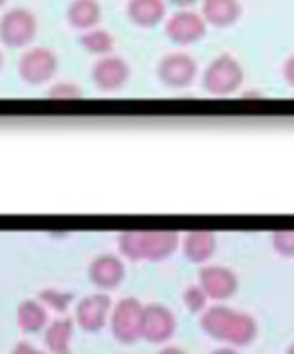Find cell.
<instances>
[{
	"mask_svg": "<svg viewBox=\"0 0 294 354\" xmlns=\"http://www.w3.org/2000/svg\"><path fill=\"white\" fill-rule=\"evenodd\" d=\"M201 328L212 337L228 341L230 346H246L257 337L259 323L250 312L217 303L201 312Z\"/></svg>",
	"mask_w": 294,
	"mask_h": 354,
	"instance_id": "1",
	"label": "cell"
},
{
	"mask_svg": "<svg viewBox=\"0 0 294 354\" xmlns=\"http://www.w3.org/2000/svg\"><path fill=\"white\" fill-rule=\"evenodd\" d=\"M174 230H125L118 234V248L127 259H165L176 250Z\"/></svg>",
	"mask_w": 294,
	"mask_h": 354,
	"instance_id": "2",
	"label": "cell"
},
{
	"mask_svg": "<svg viewBox=\"0 0 294 354\" xmlns=\"http://www.w3.org/2000/svg\"><path fill=\"white\" fill-rule=\"evenodd\" d=\"M243 78L246 72L239 60L230 54H221L203 72V89L212 96H228L243 85Z\"/></svg>",
	"mask_w": 294,
	"mask_h": 354,
	"instance_id": "3",
	"label": "cell"
},
{
	"mask_svg": "<svg viewBox=\"0 0 294 354\" xmlns=\"http://www.w3.org/2000/svg\"><path fill=\"white\" fill-rule=\"evenodd\" d=\"M36 32L38 20L27 7H12L0 18V40L12 49L27 47L36 38Z\"/></svg>",
	"mask_w": 294,
	"mask_h": 354,
	"instance_id": "4",
	"label": "cell"
},
{
	"mask_svg": "<svg viewBox=\"0 0 294 354\" xmlns=\"http://www.w3.org/2000/svg\"><path fill=\"white\" fill-rule=\"evenodd\" d=\"M58 72V58L49 47H32L20 56L18 74L27 85H45Z\"/></svg>",
	"mask_w": 294,
	"mask_h": 354,
	"instance_id": "5",
	"label": "cell"
},
{
	"mask_svg": "<svg viewBox=\"0 0 294 354\" xmlns=\"http://www.w3.org/2000/svg\"><path fill=\"white\" fill-rule=\"evenodd\" d=\"M143 308L145 306L136 297H123L111 306L109 326L118 341H134L140 337Z\"/></svg>",
	"mask_w": 294,
	"mask_h": 354,
	"instance_id": "6",
	"label": "cell"
},
{
	"mask_svg": "<svg viewBox=\"0 0 294 354\" xmlns=\"http://www.w3.org/2000/svg\"><path fill=\"white\" fill-rule=\"evenodd\" d=\"M208 34V23L199 12L178 9L165 23V36L176 45H194Z\"/></svg>",
	"mask_w": 294,
	"mask_h": 354,
	"instance_id": "7",
	"label": "cell"
},
{
	"mask_svg": "<svg viewBox=\"0 0 294 354\" xmlns=\"http://www.w3.org/2000/svg\"><path fill=\"white\" fill-rule=\"evenodd\" d=\"M160 83L169 89H185L194 83L199 74L196 60L190 54H167L156 67Z\"/></svg>",
	"mask_w": 294,
	"mask_h": 354,
	"instance_id": "8",
	"label": "cell"
},
{
	"mask_svg": "<svg viewBox=\"0 0 294 354\" xmlns=\"http://www.w3.org/2000/svg\"><path fill=\"white\" fill-rule=\"evenodd\" d=\"M92 80L98 92H118L129 80V65L120 56H103L92 67Z\"/></svg>",
	"mask_w": 294,
	"mask_h": 354,
	"instance_id": "9",
	"label": "cell"
},
{
	"mask_svg": "<svg viewBox=\"0 0 294 354\" xmlns=\"http://www.w3.org/2000/svg\"><path fill=\"white\" fill-rule=\"evenodd\" d=\"M199 283L205 288L208 297L228 299L237 292L239 277L235 270L223 266V263H205V266H201L199 270Z\"/></svg>",
	"mask_w": 294,
	"mask_h": 354,
	"instance_id": "10",
	"label": "cell"
},
{
	"mask_svg": "<svg viewBox=\"0 0 294 354\" xmlns=\"http://www.w3.org/2000/svg\"><path fill=\"white\" fill-rule=\"evenodd\" d=\"M176 330V317L165 303H145L143 308V326H140V335L147 341H165L174 335Z\"/></svg>",
	"mask_w": 294,
	"mask_h": 354,
	"instance_id": "11",
	"label": "cell"
},
{
	"mask_svg": "<svg viewBox=\"0 0 294 354\" xmlns=\"http://www.w3.org/2000/svg\"><path fill=\"white\" fill-rule=\"evenodd\" d=\"M111 310V299L105 292H92V295L83 297L76 303V323L80 328L94 332L105 326V319Z\"/></svg>",
	"mask_w": 294,
	"mask_h": 354,
	"instance_id": "12",
	"label": "cell"
},
{
	"mask_svg": "<svg viewBox=\"0 0 294 354\" xmlns=\"http://www.w3.org/2000/svg\"><path fill=\"white\" fill-rule=\"evenodd\" d=\"M89 279H92L98 288H114L118 286V281L125 277V263L118 254H111V252H103V254H96L89 263Z\"/></svg>",
	"mask_w": 294,
	"mask_h": 354,
	"instance_id": "13",
	"label": "cell"
},
{
	"mask_svg": "<svg viewBox=\"0 0 294 354\" xmlns=\"http://www.w3.org/2000/svg\"><path fill=\"white\" fill-rule=\"evenodd\" d=\"M243 14V7L239 0H203L201 3V16L212 27H232L239 23Z\"/></svg>",
	"mask_w": 294,
	"mask_h": 354,
	"instance_id": "14",
	"label": "cell"
},
{
	"mask_svg": "<svg viewBox=\"0 0 294 354\" xmlns=\"http://www.w3.org/2000/svg\"><path fill=\"white\" fill-rule=\"evenodd\" d=\"M167 14L165 0H129L127 3V18L136 27L151 29L158 23H163Z\"/></svg>",
	"mask_w": 294,
	"mask_h": 354,
	"instance_id": "15",
	"label": "cell"
},
{
	"mask_svg": "<svg viewBox=\"0 0 294 354\" xmlns=\"http://www.w3.org/2000/svg\"><path fill=\"white\" fill-rule=\"evenodd\" d=\"M100 16H103V9L98 0H72L67 7V23L80 32L98 27Z\"/></svg>",
	"mask_w": 294,
	"mask_h": 354,
	"instance_id": "16",
	"label": "cell"
},
{
	"mask_svg": "<svg viewBox=\"0 0 294 354\" xmlns=\"http://www.w3.org/2000/svg\"><path fill=\"white\" fill-rule=\"evenodd\" d=\"M74 337V319L56 317L45 330V343L54 354H69V343Z\"/></svg>",
	"mask_w": 294,
	"mask_h": 354,
	"instance_id": "17",
	"label": "cell"
},
{
	"mask_svg": "<svg viewBox=\"0 0 294 354\" xmlns=\"http://www.w3.org/2000/svg\"><path fill=\"white\" fill-rule=\"evenodd\" d=\"M183 250L192 261H208L217 250V236L210 230H190L183 236Z\"/></svg>",
	"mask_w": 294,
	"mask_h": 354,
	"instance_id": "18",
	"label": "cell"
},
{
	"mask_svg": "<svg viewBox=\"0 0 294 354\" xmlns=\"http://www.w3.org/2000/svg\"><path fill=\"white\" fill-rule=\"evenodd\" d=\"M16 319H18V326L25 332H38L47 321L45 303L40 299H32V297L23 299L16 308Z\"/></svg>",
	"mask_w": 294,
	"mask_h": 354,
	"instance_id": "19",
	"label": "cell"
},
{
	"mask_svg": "<svg viewBox=\"0 0 294 354\" xmlns=\"http://www.w3.org/2000/svg\"><path fill=\"white\" fill-rule=\"evenodd\" d=\"M80 45H83V49H87L89 54L94 56H109L111 52H114V36H111L109 32H105V29H87V32H83V36H80Z\"/></svg>",
	"mask_w": 294,
	"mask_h": 354,
	"instance_id": "20",
	"label": "cell"
},
{
	"mask_svg": "<svg viewBox=\"0 0 294 354\" xmlns=\"http://www.w3.org/2000/svg\"><path fill=\"white\" fill-rule=\"evenodd\" d=\"M38 299L43 301L45 306L56 310V312H65L69 303H72L74 295H72V292L58 290V288H43V290L38 292Z\"/></svg>",
	"mask_w": 294,
	"mask_h": 354,
	"instance_id": "21",
	"label": "cell"
},
{
	"mask_svg": "<svg viewBox=\"0 0 294 354\" xmlns=\"http://www.w3.org/2000/svg\"><path fill=\"white\" fill-rule=\"evenodd\" d=\"M208 292L201 283H190L183 290V301L192 312H203L208 308Z\"/></svg>",
	"mask_w": 294,
	"mask_h": 354,
	"instance_id": "22",
	"label": "cell"
},
{
	"mask_svg": "<svg viewBox=\"0 0 294 354\" xmlns=\"http://www.w3.org/2000/svg\"><path fill=\"white\" fill-rule=\"evenodd\" d=\"M47 96L54 100H76V98H83V89H80L76 83L60 80V83H54L47 89Z\"/></svg>",
	"mask_w": 294,
	"mask_h": 354,
	"instance_id": "23",
	"label": "cell"
},
{
	"mask_svg": "<svg viewBox=\"0 0 294 354\" xmlns=\"http://www.w3.org/2000/svg\"><path fill=\"white\" fill-rule=\"evenodd\" d=\"M272 243H275L277 252L281 254H294V227H281L272 232Z\"/></svg>",
	"mask_w": 294,
	"mask_h": 354,
	"instance_id": "24",
	"label": "cell"
},
{
	"mask_svg": "<svg viewBox=\"0 0 294 354\" xmlns=\"http://www.w3.org/2000/svg\"><path fill=\"white\" fill-rule=\"evenodd\" d=\"M9 354H47V352H45V350H40V348H36L34 343H29V341H18Z\"/></svg>",
	"mask_w": 294,
	"mask_h": 354,
	"instance_id": "25",
	"label": "cell"
},
{
	"mask_svg": "<svg viewBox=\"0 0 294 354\" xmlns=\"http://www.w3.org/2000/svg\"><path fill=\"white\" fill-rule=\"evenodd\" d=\"M283 78L288 80V83L294 87V54L283 63Z\"/></svg>",
	"mask_w": 294,
	"mask_h": 354,
	"instance_id": "26",
	"label": "cell"
},
{
	"mask_svg": "<svg viewBox=\"0 0 294 354\" xmlns=\"http://www.w3.org/2000/svg\"><path fill=\"white\" fill-rule=\"evenodd\" d=\"M156 354H187L181 346H165L163 350H158Z\"/></svg>",
	"mask_w": 294,
	"mask_h": 354,
	"instance_id": "27",
	"label": "cell"
},
{
	"mask_svg": "<svg viewBox=\"0 0 294 354\" xmlns=\"http://www.w3.org/2000/svg\"><path fill=\"white\" fill-rule=\"evenodd\" d=\"M167 3H172V5H176L178 9H190L192 5H196L199 0H167Z\"/></svg>",
	"mask_w": 294,
	"mask_h": 354,
	"instance_id": "28",
	"label": "cell"
},
{
	"mask_svg": "<svg viewBox=\"0 0 294 354\" xmlns=\"http://www.w3.org/2000/svg\"><path fill=\"white\" fill-rule=\"evenodd\" d=\"M210 354H241L239 350H235L232 346H223V348H217V350H212Z\"/></svg>",
	"mask_w": 294,
	"mask_h": 354,
	"instance_id": "29",
	"label": "cell"
},
{
	"mask_svg": "<svg viewBox=\"0 0 294 354\" xmlns=\"http://www.w3.org/2000/svg\"><path fill=\"white\" fill-rule=\"evenodd\" d=\"M286 354H294V341L288 346V352H286Z\"/></svg>",
	"mask_w": 294,
	"mask_h": 354,
	"instance_id": "30",
	"label": "cell"
},
{
	"mask_svg": "<svg viewBox=\"0 0 294 354\" xmlns=\"http://www.w3.org/2000/svg\"><path fill=\"white\" fill-rule=\"evenodd\" d=\"M0 69H3V52H0Z\"/></svg>",
	"mask_w": 294,
	"mask_h": 354,
	"instance_id": "31",
	"label": "cell"
},
{
	"mask_svg": "<svg viewBox=\"0 0 294 354\" xmlns=\"http://www.w3.org/2000/svg\"><path fill=\"white\" fill-rule=\"evenodd\" d=\"M7 5V0H0V7H5Z\"/></svg>",
	"mask_w": 294,
	"mask_h": 354,
	"instance_id": "32",
	"label": "cell"
}]
</instances>
